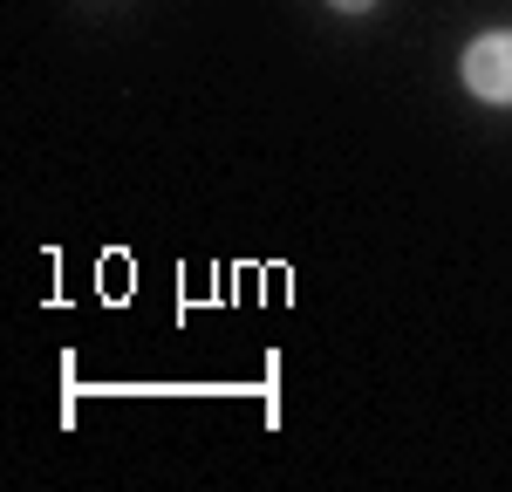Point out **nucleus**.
<instances>
[{"label": "nucleus", "instance_id": "nucleus-2", "mask_svg": "<svg viewBox=\"0 0 512 492\" xmlns=\"http://www.w3.org/2000/svg\"><path fill=\"white\" fill-rule=\"evenodd\" d=\"M328 7H342V14H362V7H369V0H328Z\"/></svg>", "mask_w": 512, "mask_h": 492}, {"label": "nucleus", "instance_id": "nucleus-1", "mask_svg": "<svg viewBox=\"0 0 512 492\" xmlns=\"http://www.w3.org/2000/svg\"><path fill=\"white\" fill-rule=\"evenodd\" d=\"M465 89H472L478 103H499V110H512V28H499V35H478L472 48H465Z\"/></svg>", "mask_w": 512, "mask_h": 492}]
</instances>
